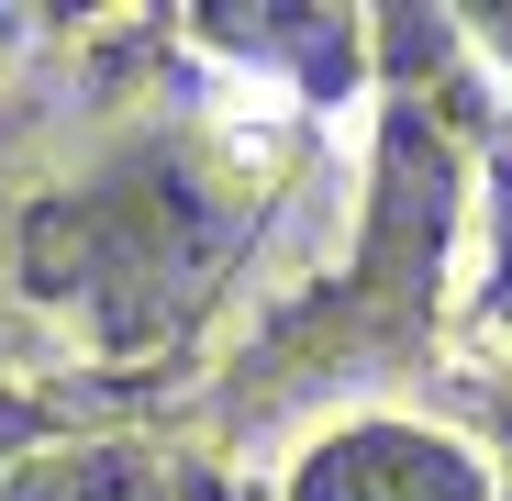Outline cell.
I'll return each instance as SVG.
<instances>
[{
	"label": "cell",
	"mask_w": 512,
	"mask_h": 501,
	"mask_svg": "<svg viewBox=\"0 0 512 501\" xmlns=\"http://www.w3.org/2000/svg\"><path fill=\"white\" fill-rule=\"evenodd\" d=\"M234 257H245V190L201 145H167V134L45 190L12 234L23 290L101 346H167L179 323L223 301Z\"/></svg>",
	"instance_id": "6da1fadb"
},
{
	"label": "cell",
	"mask_w": 512,
	"mask_h": 501,
	"mask_svg": "<svg viewBox=\"0 0 512 501\" xmlns=\"http://www.w3.org/2000/svg\"><path fill=\"white\" fill-rule=\"evenodd\" d=\"M290 501H490V468L435 435V424H334L301 468H290Z\"/></svg>",
	"instance_id": "7a4b0ae2"
},
{
	"label": "cell",
	"mask_w": 512,
	"mask_h": 501,
	"mask_svg": "<svg viewBox=\"0 0 512 501\" xmlns=\"http://www.w3.org/2000/svg\"><path fill=\"white\" fill-rule=\"evenodd\" d=\"M0 501H223V479L179 446L101 435V446H45L0 479Z\"/></svg>",
	"instance_id": "3957f363"
},
{
	"label": "cell",
	"mask_w": 512,
	"mask_h": 501,
	"mask_svg": "<svg viewBox=\"0 0 512 501\" xmlns=\"http://www.w3.org/2000/svg\"><path fill=\"white\" fill-rule=\"evenodd\" d=\"M34 435H45V412H34L12 379H0V468H23V457H34Z\"/></svg>",
	"instance_id": "277c9868"
},
{
	"label": "cell",
	"mask_w": 512,
	"mask_h": 501,
	"mask_svg": "<svg viewBox=\"0 0 512 501\" xmlns=\"http://www.w3.org/2000/svg\"><path fill=\"white\" fill-rule=\"evenodd\" d=\"M501 312H512V167H501Z\"/></svg>",
	"instance_id": "5b68a950"
}]
</instances>
